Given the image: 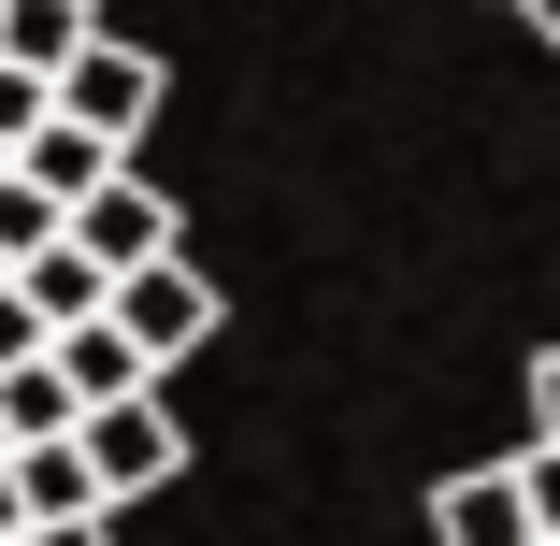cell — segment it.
I'll return each instance as SVG.
<instances>
[{
    "instance_id": "6da1fadb",
    "label": "cell",
    "mask_w": 560,
    "mask_h": 546,
    "mask_svg": "<svg viewBox=\"0 0 560 546\" xmlns=\"http://www.w3.org/2000/svg\"><path fill=\"white\" fill-rule=\"evenodd\" d=\"M144 116H159V58L101 30V44L58 72V130H86V144H116V159H130V144H144Z\"/></svg>"
},
{
    "instance_id": "7a4b0ae2",
    "label": "cell",
    "mask_w": 560,
    "mask_h": 546,
    "mask_svg": "<svg viewBox=\"0 0 560 546\" xmlns=\"http://www.w3.org/2000/svg\"><path fill=\"white\" fill-rule=\"evenodd\" d=\"M72 446H86V475H101V503H144V489H173L187 475V431H173V403H101L86 431H72Z\"/></svg>"
},
{
    "instance_id": "3957f363",
    "label": "cell",
    "mask_w": 560,
    "mask_h": 546,
    "mask_svg": "<svg viewBox=\"0 0 560 546\" xmlns=\"http://www.w3.org/2000/svg\"><path fill=\"white\" fill-rule=\"evenodd\" d=\"M72 245L116 274V288H130V274H159V259H187V245H173V201H159L144 173H116V187H101V201L72 216Z\"/></svg>"
},
{
    "instance_id": "277c9868",
    "label": "cell",
    "mask_w": 560,
    "mask_h": 546,
    "mask_svg": "<svg viewBox=\"0 0 560 546\" xmlns=\"http://www.w3.org/2000/svg\"><path fill=\"white\" fill-rule=\"evenodd\" d=\"M116 332L144 346V374H173V360L215 332V288H201L187 259H159V274H130V288H116Z\"/></svg>"
},
{
    "instance_id": "5b68a950",
    "label": "cell",
    "mask_w": 560,
    "mask_h": 546,
    "mask_svg": "<svg viewBox=\"0 0 560 546\" xmlns=\"http://www.w3.org/2000/svg\"><path fill=\"white\" fill-rule=\"evenodd\" d=\"M431 532H445V546H546V532H532V489H517V461L445 475V489H431Z\"/></svg>"
},
{
    "instance_id": "8992f818",
    "label": "cell",
    "mask_w": 560,
    "mask_h": 546,
    "mask_svg": "<svg viewBox=\"0 0 560 546\" xmlns=\"http://www.w3.org/2000/svg\"><path fill=\"white\" fill-rule=\"evenodd\" d=\"M58 374H72V403H86V417H101V403H159V374H144V346L116 332V316L58 332Z\"/></svg>"
},
{
    "instance_id": "52a82bcc",
    "label": "cell",
    "mask_w": 560,
    "mask_h": 546,
    "mask_svg": "<svg viewBox=\"0 0 560 546\" xmlns=\"http://www.w3.org/2000/svg\"><path fill=\"white\" fill-rule=\"evenodd\" d=\"M15 503H30V532H86V518H116V503H101V475H86V446H15Z\"/></svg>"
},
{
    "instance_id": "ba28073f",
    "label": "cell",
    "mask_w": 560,
    "mask_h": 546,
    "mask_svg": "<svg viewBox=\"0 0 560 546\" xmlns=\"http://www.w3.org/2000/svg\"><path fill=\"white\" fill-rule=\"evenodd\" d=\"M86 44H101V15H86V0H0V58H15V72H44V86H58Z\"/></svg>"
},
{
    "instance_id": "9c48e42d",
    "label": "cell",
    "mask_w": 560,
    "mask_h": 546,
    "mask_svg": "<svg viewBox=\"0 0 560 546\" xmlns=\"http://www.w3.org/2000/svg\"><path fill=\"white\" fill-rule=\"evenodd\" d=\"M15 302L44 316V332H86V316H116V274H101L86 245H58V259H30V274H15Z\"/></svg>"
},
{
    "instance_id": "30bf717a",
    "label": "cell",
    "mask_w": 560,
    "mask_h": 546,
    "mask_svg": "<svg viewBox=\"0 0 560 546\" xmlns=\"http://www.w3.org/2000/svg\"><path fill=\"white\" fill-rule=\"evenodd\" d=\"M15 173H30V187H44L58 216H86V201H101V187H116L130 159H116V144H86V130H44V144H30Z\"/></svg>"
},
{
    "instance_id": "8fae6325",
    "label": "cell",
    "mask_w": 560,
    "mask_h": 546,
    "mask_svg": "<svg viewBox=\"0 0 560 546\" xmlns=\"http://www.w3.org/2000/svg\"><path fill=\"white\" fill-rule=\"evenodd\" d=\"M0 431H15V446H72V431H86L72 374H58V360H30V374H0Z\"/></svg>"
},
{
    "instance_id": "7c38bea8",
    "label": "cell",
    "mask_w": 560,
    "mask_h": 546,
    "mask_svg": "<svg viewBox=\"0 0 560 546\" xmlns=\"http://www.w3.org/2000/svg\"><path fill=\"white\" fill-rule=\"evenodd\" d=\"M44 130H58V86H44V72H15V58H0V159H30Z\"/></svg>"
},
{
    "instance_id": "4fadbf2b",
    "label": "cell",
    "mask_w": 560,
    "mask_h": 546,
    "mask_svg": "<svg viewBox=\"0 0 560 546\" xmlns=\"http://www.w3.org/2000/svg\"><path fill=\"white\" fill-rule=\"evenodd\" d=\"M517 489H532V532L560 546V446H517Z\"/></svg>"
},
{
    "instance_id": "5bb4252c",
    "label": "cell",
    "mask_w": 560,
    "mask_h": 546,
    "mask_svg": "<svg viewBox=\"0 0 560 546\" xmlns=\"http://www.w3.org/2000/svg\"><path fill=\"white\" fill-rule=\"evenodd\" d=\"M532 446H560V346L532 360Z\"/></svg>"
},
{
    "instance_id": "9a60e30c",
    "label": "cell",
    "mask_w": 560,
    "mask_h": 546,
    "mask_svg": "<svg viewBox=\"0 0 560 546\" xmlns=\"http://www.w3.org/2000/svg\"><path fill=\"white\" fill-rule=\"evenodd\" d=\"M30 546H130V518H86V532H30Z\"/></svg>"
},
{
    "instance_id": "2e32d148",
    "label": "cell",
    "mask_w": 560,
    "mask_h": 546,
    "mask_svg": "<svg viewBox=\"0 0 560 546\" xmlns=\"http://www.w3.org/2000/svg\"><path fill=\"white\" fill-rule=\"evenodd\" d=\"M0 546H30V503H15V461H0Z\"/></svg>"
},
{
    "instance_id": "e0dca14e",
    "label": "cell",
    "mask_w": 560,
    "mask_h": 546,
    "mask_svg": "<svg viewBox=\"0 0 560 546\" xmlns=\"http://www.w3.org/2000/svg\"><path fill=\"white\" fill-rule=\"evenodd\" d=\"M517 15H532V44H560V0H517Z\"/></svg>"
},
{
    "instance_id": "ac0fdd59",
    "label": "cell",
    "mask_w": 560,
    "mask_h": 546,
    "mask_svg": "<svg viewBox=\"0 0 560 546\" xmlns=\"http://www.w3.org/2000/svg\"><path fill=\"white\" fill-rule=\"evenodd\" d=\"M0 461H15V431H0Z\"/></svg>"
},
{
    "instance_id": "d6986e66",
    "label": "cell",
    "mask_w": 560,
    "mask_h": 546,
    "mask_svg": "<svg viewBox=\"0 0 560 546\" xmlns=\"http://www.w3.org/2000/svg\"><path fill=\"white\" fill-rule=\"evenodd\" d=\"M0 288H15V259H0Z\"/></svg>"
}]
</instances>
